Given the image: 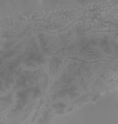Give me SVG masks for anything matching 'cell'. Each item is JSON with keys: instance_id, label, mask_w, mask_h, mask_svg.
Returning <instances> with one entry per match:
<instances>
[{"instance_id": "obj_1", "label": "cell", "mask_w": 118, "mask_h": 124, "mask_svg": "<svg viewBox=\"0 0 118 124\" xmlns=\"http://www.w3.org/2000/svg\"><path fill=\"white\" fill-rule=\"evenodd\" d=\"M19 54L21 65L25 68H35L47 63V56L42 51L35 37H31Z\"/></svg>"}, {"instance_id": "obj_2", "label": "cell", "mask_w": 118, "mask_h": 124, "mask_svg": "<svg viewBox=\"0 0 118 124\" xmlns=\"http://www.w3.org/2000/svg\"><path fill=\"white\" fill-rule=\"evenodd\" d=\"M44 33H39L37 35V38L39 42V45L42 51L47 56L53 54V53H55V51L53 49L55 47V45L53 43L55 42L54 39V35H47V33L46 32H43Z\"/></svg>"}, {"instance_id": "obj_3", "label": "cell", "mask_w": 118, "mask_h": 124, "mask_svg": "<svg viewBox=\"0 0 118 124\" xmlns=\"http://www.w3.org/2000/svg\"><path fill=\"white\" fill-rule=\"evenodd\" d=\"M64 64V61L58 56H54L49 60L48 64V69L52 75L57 74L61 66Z\"/></svg>"}]
</instances>
